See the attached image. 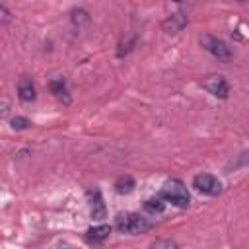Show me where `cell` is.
<instances>
[{
    "instance_id": "19",
    "label": "cell",
    "mask_w": 249,
    "mask_h": 249,
    "mask_svg": "<svg viewBox=\"0 0 249 249\" xmlns=\"http://www.w3.org/2000/svg\"><path fill=\"white\" fill-rule=\"evenodd\" d=\"M237 2H247V0H237Z\"/></svg>"
},
{
    "instance_id": "8",
    "label": "cell",
    "mask_w": 249,
    "mask_h": 249,
    "mask_svg": "<svg viewBox=\"0 0 249 249\" xmlns=\"http://www.w3.org/2000/svg\"><path fill=\"white\" fill-rule=\"evenodd\" d=\"M109 233H111V226L99 224V226H93L86 231V239H88V243H101L109 237Z\"/></svg>"
},
{
    "instance_id": "4",
    "label": "cell",
    "mask_w": 249,
    "mask_h": 249,
    "mask_svg": "<svg viewBox=\"0 0 249 249\" xmlns=\"http://www.w3.org/2000/svg\"><path fill=\"white\" fill-rule=\"evenodd\" d=\"M193 187H195L198 193L208 195V196H216V195L222 191L220 181H218L214 175H210V173H198V175H195Z\"/></svg>"
},
{
    "instance_id": "18",
    "label": "cell",
    "mask_w": 249,
    "mask_h": 249,
    "mask_svg": "<svg viewBox=\"0 0 249 249\" xmlns=\"http://www.w3.org/2000/svg\"><path fill=\"white\" fill-rule=\"evenodd\" d=\"M173 2H185V0H173Z\"/></svg>"
},
{
    "instance_id": "7",
    "label": "cell",
    "mask_w": 249,
    "mask_h": 249,
    "mask_svg": "<svg viewBox=\"0 0 249 249\" xmlns=\"http://www.w3.org/2000/svg\"><path fill=\"white\" fill-rule=\"evenodd\" d=\"M18 97L23 101V103H31L35 101L37 97V91H35V84L29 76H21L18 80Z\"/></svg>"
},
{
    "instance_id": "12",
    "label": "cell",
    "mask_w": 249,
    "mask_h": 249,
    "mask_svg": "<svg viewBox=\"0 0 249 249\" xmlns=\"http://www.w3.org/2000/svg\"><path fill=\"white\" fill-rule=\"evenodd\" d=\"M163 208H165V204H163L161 196H152V198L144 200V210L150 212V214H161Z\"/></svg>"
},
{
    "instance_id": "15",
    "label": "cell",
    "mask_w": 249,
    "mask_h": 249,
    "mask_svg": "<svg viewBox=\"0 0 249 249\" xmlns=\"http://www.w3.org/2000/svg\"><path fill=\"white\" fill-rule=\"evenodd\" d=\"M134 41H136L134 37H130L128 41H121V45H119V51H117V54H119V56H123V54H126V53H128V51L132 49V45H134Z\"/></svg>"
},
{
    "instance_id": "11",
    "label": "cell",
    "mask_w": 249,
    "mask_h": 249,
    "mask_svg": "<svg viewBox=\"0 0 249 249\" xmlns=\"http://www.w3.org/2000/svg\"><path fill=\"white\" fill-rule=\"evenodd\" d=\"M132 189H134V179L130 175H123V177H119L115 181V191L119 195H128Z\"/></svg>"
},
{
    "instance_id": "1",
    "label": "cell",
    "mask_w": 249,
    "mask_h": 249,
    "mask_svg": "<svg viewBox=\"0 0 249 249\" xmlns=\"http://www.w3.org/2000/svg\"><path fill=\"white\" fill-rule=\"evenodd\" d=\"M161 198L167 200V202H171V204H175V206H179V208H185L191 202L189 191L183 185V181H179V179H169V181L163 183V187H161Z\"/></svg>"
},
{
    "instance_id": "10",
    "label": "cell",
    "mask_w": 249,
    "mask_h": 249,
    "mask_svg": "<svg viewBox=\"0 0 249 249\" xmlns=\"http://www.w3.org/2000/svg\"><path fill=\"white\" fill-rule=\"evenodd\" d=\"M185 23H187V19L183 18V14H173L169 19L163 21V29H165L167 33H177Z\"/></svg>"
},
{
    "instance_id": "17",
    "label": "cell",
    "mask_w": 249,
    "mask_h": 249,
    "mask_svg": "<svg viewBox=\"0 0 249 249\" xmlns=\"http://www.w3.org/2000/svg\"><path fill=\"white\" fill-rule=\"evenodd\" d=\"M0 16H2V23H8V19H10V14H8V10H6V6H4V4L0 6Z\"/></svg>"
},
{
    "instance_id": "13",
    "label": "cell",
    "mask_w": 249,
    "mask_h": 249,
    "mask_svg": "<svg viewBox=\"0 0 249 249\" xmlns=\"http://www.w3.org/2000/svg\"><path fill=\"white\" fill-rule=\"evenodd\" d=\"M29 119H25V117H14L12 119V128L14 130H25V128H29Z\"/></svg>"
},
{
    "instance_id": "5",
    "label": "cell",
    "mask_w": 249,
    "mask_h": 249,
    "mask_svg": "<svg viewBox=\"0 0 249 249\" xmlns=\"http://www.w3.org/2000/svg\"><path fill=\"white\" fill-rule=\"evenodd\" d=\"M202 88L220 99H226L230 93V84L226 82L224 76H208L206 80H202Z\"/></svg>"
},
{
    "instance_id": "9",
    "label": "cell",
    "mask_w": 249,
    "mask_h": 249,
    "mask_svg": "<svg viewBox=\"0 0 249 249\" xmlns=\"http://www.w3.org/2000/svg\"><path fill=\"white\" fill-rule=\"evenodd\" d=\"M49 88L53 91V95L64 103H70V97H68V88H66V82L62 78H54L49 82Z\"/></svg>"
},
{
    "instance_id": "16",
    "label": "cell",
    "mask_w": 249,
    "mask_h": 249,
    "mask_svg": "<svg viewBox=\"0 0 249 249\" xmlns=\"http://www.w3.org/2000/svg\"><path fill=\"white\" fill-rule=\"evenodd\" d=\"M152 247H177L175 241H154Z\"/></svg>"
},
{
    "instance_id": "14",
    "label": "cell",
    "mask_w": 249,
    "mask_h": 249,
    "mask_svg": "<svg viewBox=\"0 0 249 249\" xmlns=\"http://www.w3.org/2000/svg\"><path fill=\"white\" fill-rule=\"evenodd\" d=\"M72 19H74V23H86V21H89V16H88V12L86 10H74V14H72Z\"/></svg>"
},
{
    "instance_id": "2",
    "label": "cell",
    "mask_w": 249,
    "mask_h": 249,
    "mask_svg": "<svg viewBox=\"0 0 249 249\" xmlns=\"http://www.w3.org/2000/svg\"><path fill=\"white\" fill-rule=\"evenodd\" d=\"M117 230L121 233H144L148 230H152V222L148 218H142L140 214H123L117 218Z\"/></svg>"
},
{
    "instance_id": "3",
    "label": "cell",
    "mask_w": 249,
    "mask_h": 249,
    "mask_svg": "<svg viewBox=\"0 0 249 249\" xmlns=\"http://www.w3.org/2000/svg\"><path fill=\"white\" fill-rule=\"evenodd\" d=\"M200 45H202V49L206 53H210L218 60H224L226 62V60L231 58V49L228 47V43L222 41V39H218V37H214V35H202L200 37Z\"/></svg>"
},
{
    "instance_id": "6",
    "label": "cell",
    "mask_w": 249,
    "mask_h": 249,
    "mask_svg": "<svg viewBox=\"0 0 249 249\" xmlns=\"http://www.w3.org/2000/svg\"><path fill=\"white\" fill-rule=\"evenodd\" d=\"M88 200H89V214L93 220L101 222L105 216H107V208H105V202H103V196L97 189H91L88 191Z\"/></svg>"
}]
</instances>
